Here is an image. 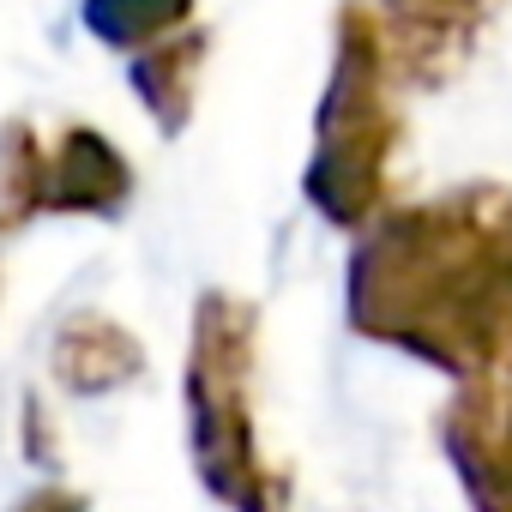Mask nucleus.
Returning a JSON list of instances; mask_svg holds the SVG:
<instances>
[{"label": "nucleus", "mask_w": 512, "mask_h": 512, "mask_svg": "<svg viewBox=\"0 0 512 512\" xmlns=\"http://www.w3.org/2000/svg\"><path fill=\"white\" fill-rule=\"evenodd\" d=\"M344 320L458 386H512V187L386 205L350 247Z\"/></svg>", "instance_id": "f257e3e1"}, {"label": "nucleus", "mask_w": 512, "mask_h": 512, "mask_svg": "<svg viewBox=\"0 0 512 512\" xmlns=\"http://www.w3.org/2000/svg\"><path fill=\"white\" fill-rule=\"evenodd\" d=\"M253 386H260V314L229 290H205L193 302L181 374L193 476L223 512H290L296 482L260 440Z\"/></svg>", "instance_id": "f03ea898"}, {"label": "nucleus", "mask_w": 512, "mask_h": 512, "mask_svg": "<svg viewBox=\"0 0 512 512\" xmlns=\"http://www.w3.org/2000/svg\"><path fill=\"white\" fill-rule=\"evenodd\" d=\"M398 145H404V115L380 19L368 0H344L332 19V73L314 109V145L302 163L308 205L332 229L362 235L386 211Z\"/></svg>", "instance_id": "7ed1b4c3"}, {"label": "nucleus", "mask_w": 512, "mask_h": 512, "mask_svg": "<svg viewBox=\"0 0 512 512\" xmlns=\"http://www.w3.org/2000/svg\"><path fill=\"white\" fill-rule=\"evenodd\" d=\"M133 199L127 151L91 127L67 121L43 139L31 121L0 127V235H13L37 217H121Z\"/></svg>", "instance_id": "20e7f679"}, {"label": "nucleus", "mask_w": 512, "mask_h": 512, "mask_svg": "<svg viewBox=\"0 0 512 512\" xmlns=\"http://www.w3.org/2000/svg\"><path fill=\"white\" fill-rule=\"evenodd\" d=\"M368 7L380 19L398 91H434L470 61L500 0H368Z\"/></svg>", "instance_id": "39448f33"}, {"label": "nucleus", "mask_w": 512, "mask_h": 512, "mask_svg": "<svg viewBox=\"0 0 512 512\" xmlns=\"http://www.w3.org/2000/svg\"><path fill=\"white\" fill-rule=\"evenodd\" d=\"M440 452L470 512H512V386H458L440 410Z\"/></svg>", "instance_id": "423d86ee"}, {"label": "nucleus", "mask_w": 512, "mask_h": 512, "mask_svg": "<svg viewBox=\"0 0 512 512\" xmlns=\"http://www.w3.org/2000/svg\"><path fill=\"white\" fill-rule=\"evenodd\" d=\"M49 368H55V380L67 392L103 398V392H121V386H133L145 374V350H139V338L121 320L73 314V320H61V332L49 344Z\"/></svg>", "instance_id": "0eeeda50"}, {"label": "nucleus", "mask_w": 512, "mask_h": 512, "mask_svg": "<svg viewBox=\"0 0 512 512\" xmlns=\"http://www.w3.org/2000/svg\"><path fill=\"white\" fill-rule=\"evenodd\" d=\"M205 55H211V31L205 25H187L139 55H127V85L133 97L145 103V115L163 127V133H181L193 121V103H199V73H205Z\"/></svg>", "instance_id": "6e6552de"}, {"label": "nucleus", "mask_w": 512, "mask_h": 512, "mask_svg": "<svg viewBox=\"0 0 512 512\" xmlns=\"http://www.w3.org/2000/svg\"><path fill=\"white\" fill-rule=\"evenodd\" d=\"M79 19L103 49L139 55L193 25V0H79Z\"/></svg>", "instance_id": "1a4fd4ad"}, {"label": "nucleus", "mask_w": 512, "mask_h": 512, "mask_svg": "<svg viewBox=\"0 0 512 512\" xmlns=\"http://www.w3.org/2000/svg\"><path fill=\"white\" fill-rule=\"evenodd\" d=\"M13 512H91V500L73 494V488H61V482H43V488H31Z\"/></svg>", "instance_id": "9d476101"}]
</instances>
